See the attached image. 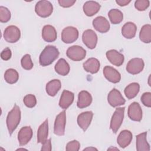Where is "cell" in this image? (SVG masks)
Segmentation results:
<instances>
[{"mask_svg": "<svg viewBox=\"0 0 151 151\" xmlns=\"http://www.w3.org/2000/svg\"><path fill=\"white\" fill-rule=\"evenodd\" d=\"M59 54V51L55 46H46L40 55V64L43 67L51 64L58 57Z\"/></svg>", "mask_w": 151, "mask_h": 151, "instance_id": "cell-1", "label": "cell"}, {"mask_svg": "<svg viewBox=\"0 0 151 151\" xmlns=\"http://www.w3.org/2000/svg\"><path fill=\"white\" fill-rule=\"evenodd\" d=\"M21 120V110L16 104L12 109L8 113L6 117V126L10 135L14 132L18 126Z\"/></svg>", "mask_w": 151, "mask_h": 151, "instance_id": "cell-2", "label": "cell"}, {"mask_svg": "<svg viewBox=\"0 0 151 151\" xmlns=\"http://www.w3.org/2000/svg\"><path fill=\"white\" fill-rule=\"evenodd\" d=\"M35 11L40 17L47 18L51 15L53 11V6L48 1H39L35 6Z\"/></svg>", "mask_w": 151, "mask_h": 151, "instance_id": "cell-3", "label": "cell"}, {"mask_svg": "<svg viewBox=\"0 0 151 151\" xmlns=\"http://www.w3.org/2000/svg\"><path fill=\"white\" fill-rule=\"evenodd\" d=\"M124 110L125 107L117 108L111 117L110 127L114 133H117L122 124L124 118Z\"/></svg>", "mask_w": 151, "mask_h": 151, "instance_id": "cell-4", "label": "cell"}, {"mask_svg": "<svg viewBox=\"0 0 151 151\" xmlns=\"http://www.w3.org/2000/svg\"><path fill=\"white\" fill-rule=\"evenodd\" d=\"M67 56L73 61L83 60L86 55V51L81 46L73 45L69 47L66 52Z\"/></svg>", "mask_w": 151, "mask_h": 151, "instance_id": "cell-5", "label": "cell"}, {"mask_svg": "<svg viewBox=\"0 0 151 151\" xmlns=\"http://www.w3.org/2000/svg\"><path fill=\"white\" fill-rule=\"evenodd\" d=\"M3 36L6 42L15 43L19 40L21 32L17 27L15 25H9L4 30Z\"/></svg>", "mask_w": 151, "mask_h": 151, "instance_id": "cell-6", "label": "cell"}, {"mask_svg": "<svg viewBox=\"0 0 151 151\" xmlns=\"http://www.w3.org/2000/svg\"><path fill=\"white\" fill-rule=\"evenodd\" d=\"M78 38V31L73 27L69 26L63 29L61 32V40L65 44H71Z\"/></svg>", "mask_w": 151, "mask_h": 151, "instance_id": "cell-7", "label": "cell"}, {"mask_svg": "<svg viewBox=\"0 0 151 151\" xmlns=\"http://www.w3.org/2000/svg\"><path fill=\"white\" fill-rule=\"evenodd\" d=\"M66 114L64 110L60 113L55 118L54 126V133L58 136H63L65 132Z\"/></svg>", "mask_w": 151, "mask_h": 151, "instance_id": "cell-8", "label": "cell"}, {"mask_svg": "<svg viewBox=\"0 0 151 151\" xmlns=\"http://www.w3.org/2000/svg\"><path fill=\"white\" fill-rule=\"evenodd\" d=\"M145 66L144 61L142 58H134L131 59L126 65V71L133 75L140 73Z\"/></svg>", "mask_w": 151, "mask_h": 151, "instance_id": "cell-9", "label": "cell"}, {"mask_svg": "<svg viewBox=\"0 0 151 151\" xmlns=\"http://www.w3.org/2000/svg\"><path fill=\"white\" fill-rule=\"evenodd\" d=\"M82 40L84 45L90 49H94L97 43V35L92 29L84 31L82 35Z\"/></svg>", "mask_w": 151, "mask_h": 151, "instance_id": "cell-10", "label": "cell"}, {"mask_svg": "<svg viewBox=\"0 0 151 151\" xmlns=\"http://www.w3.org/2000/svg\"><path fill=\"white\" fill-rule=\"evenodd\" d=\"M107 101L110 105L113 107L124 104L126 100L121 93L116 88L112 89L107 96Z\"/></svg>", "mask_w": 151, "mask_h": 151, "instance_id": "cell-11", "label": "cell"}, {"mask_svg": "<svg viewBox=\"0 0 151 151\" xmlns=\"http://www.w3.org/2000/svg\"><path fill=\"white\" fill-rule=\"evenodd\" d=\"M127 114L129 117L133 121L140 122L142 119V110L140 104L137 102H133L128 107Z\"/></svg>", "mask_w": 151, "mask_h": 151, "instance_id": "cell-12", "label": "cell"}, {"mask_svg": "<svg viewBox=\"0 0 151 151\" xmlns=\"http://www.w3.org/2000/svg\"><path fill=\"white\" fill-rule=\"evenodd\" d=\"M93 26L96 31L100 33H106L110 29L109 22L102 16L97 17L93 19Z\"/></svg>", "mask_w": 151, "mask_h": 151, "instance_id": "cell-13", "label": "cell"}, {"mask_svg": "<svg viewBox=\"0 0 151 151\" xmlns=\"http://www.w3.org/2000/svg\"><path fill=\"white\" fill-rule=\"evenodd\" d=\"M103 74L109 81L113 83H117L121 79L120 73L111 66L106 65L104 67Z\"/></svg>", "mask_w": 151, "mask_h": 151, "instance_id": "cell-14", "label": "cell"}, {"mask_svg": "<svg viewBox=\"0 0 151 151\" xmlns=\"http://www.w3.org/2000/svg\"><path fill=\"white\" fill-rule=\"evenodd\" d=\"M106 57L107 60L113 65L119 67L124 62V55L116 50H110L106 52Z\"/></svg>", "mask_w": 151, "mask_h": 151, "instance_id": "cell-15", "label": "cell"}, {"mask_svg": "<svg viewBox=\"0 0 151 151\" xmlns=\"http://www.w3.org/2000/svg\"><path fill=\"white\" fill-rule=\"evenodd\" d=\"M93 116V113L91 111L83 112L78 116L77 123L83 131H86L90 126Z\"/></svg>", "mask_w": 151, "mask_h": 151, "instance_id": "cell-16", "label": "cell"}, {"mask_svg": "<svg viewBox=\"0 0 151 151\" xmlns=\"http://www.w3.org/2000/svg\"><path fill=\"white\" fill-rule=\"evenodd\" d=\"M32 137V130L30 126L22 127L18 133V140L21 146L27 145Z\"/></svg>", "mask_w": 151, "mask_h": 151, "instance_id": "cell-17", "label": "cell"}, {"mask_svg": "<svg viewBox=\"0 0 151 151\" xmlns=\"http://www.w3.org/2000/svg\"><path fill=\"white\" fill-rule=\"evenodd\" d=\"M132 138V132L128 130H124L119 133L117 138V142L120 147L125 148L130 144Z\"/></svg>", "mask_w": 151, "mask_h": 151, "instance_id": "cell-18", "label": "cell"}, {"mask_svg": "<svg viewBox=\"0 0 151 151\" xmlns=\"http://www.w3.org/2000/svg\"><path fill=\"white\" fill-rule=\"evenodd\" d=\"M57 32L55 28L51 25H45L42 30V37L48 42H54L57 39Z\"/></svg>", "mask_w": 151, "mask_h": 151, "instance_id": "cell-19", "label": "cell"}, {"mask_svg": "<svg viewBox=\"0 0 151 151\" xmlns=\"http://www.w3.org/2000/svg\"><path fill=\"white\" fill-rule=\"evenodd\" d=\"M92 99L91 95L88 91L85 90L81 91L78 95L77 107L83 109L89 106L92 102Z\"/></svg>", "mask_w": 151, "mask_h": 151, "instance_id": "cell-20", "label": "cell"}, {"mask_svg": "<svg viewBox=\"0 0 151 151\" xmlns=\"http://www.w3.org/2000/svg\"><path fill=\"white\" fill-rule=\"evenodd\" d=\"M101 5L96 1H89L83 5V11L88 17H92L96 14L100 10Z\"/></svg>", "mask_w": 151, "mask_h": 151, "instance_id": "cell-21", "label": "cell"}, {"mask_svg": "<svg viewBox=\"0 0 151 151\" xmlns=\"http://www.w3.org/2000/svg\"><path fill=\"white\" fill-rule=\"evenodd\" d=\"M74 99V94L73 93L68 91L64 90L60 97L59 101V106L63 109H67L73 103Z\"/></svg>", "mask_w": 151, "mask_h": 151, "instance_id": "cell-22", "label": "cell"}, {"mask_svg": "<svg viewBox=\"0 0 151 151\" xmlns=\"http://www.w3.org/2000/svg\"><path fill=\"white\" fill-rule=\"evenodd\" d=\"M83 68L84 70L91 74L97 73L100 69V61L96 58H90L83 63Z\"/></svg>", "mask_w": 151, "mask_h": 151, "instance_id": "cell-23", "label": "cell"}, {"mask_svg": "<svg viewBox=\"0 0 151 151\" xmlns=\"http://www.w3.org/2000/svg\"><path fill=\"white\" fill-rule=\"evenodd\" d=\"M137 27L132 22H127L124 24L122 28V35L127 39H132L136 35Z\"/></svg>", "mask_w": 151, "mask_h": 151, "instance_id": "cell-24", "label": "cell"}, {"mask_svg": "<svg viewBox=\"0 0 151 151\" xmlns=\"http://www.w3.org/2000/svg\"><path fill=\"white\" fill-rule=\"evenodd\" d=\"M147 132H143L136 136V150L137 151H149L150 145L147 141Z\"/></svg>", "mask_w": 151, "mask_h": 151, "instance_id": "cell-25", "label": "cell"}, {"mask_svg": "<svg viewBox=\"0 0 151 151\" xmlns=\"http://www.w3.org/2000/svg\"><path fill=\"white\" fill-rule=\"evenodd\" d=\"M48 136V123L46 119L38 127L37 131V142L42 144L47 140Z\"/></svg>", "mask_w": 151, "mask_h": 151, "instance_id": "cell-26", "label": "cell"}, {"mask_svg": "<svg viewBox=\"0 0 151 151\" xmlns=\"http://www.w3.org/2000/svg\"><path fill=\"white\" fill-rule=\"evenodd\" d=\"M61 87V81L58 79H54L50 81L46 84V92L47 94L51 96H55Z\"/></svg>", "mask_w": 151, "mask_h": 151, "instance_id": "cell-27", "label": "cell"}, {"mask_svg": "<svg viewBox=\"0 0 151 151\" xmlns=\"http://www.w3.org/2000/svg\"><path fill=\"white\" fill-rule=\"evenodd\" d=\"M55 71L58 74L65 76L70 72V65L66 60L64 58H60L55 64L54 67Z\"/></svg>", "mask_w": 151, "mask_h": 151, "instance_id": "cell-28", "label": "cell"}, {"mask_svg": "<svg viewBox=\"0 0 151 151\" xmlns=\"http://www.w3.org/2000/svg\"><path fill=\"white\" fill-rule=\"evenodd\" d=\"M140 90V85L137 83H132L126 87L124 90V94L128 99L134 98Z\"/></svg>", "mask_w": 151, "mask_h": 151, "instance_id": "cell-29", "label": "cell"}, {"mask_svg": "<svg viewBox=\"0 0 151 151\" xmlns=\"http://www.w3.org/2000/svg\"><path fill=\"white\" fill-rule=\"evenodd\" d=\"M140 40L144 43L151 42V25L150 24L144 25L139 33Z\"/></svg>", "mask_w": 151, "mask_h": 151, "instance_id": "cell-30", "label": "cell"}, {"mask_svg": "<svg viewBox=\"0 0 151 151\" xmlns=\"http://www.w3.org/2000/svg\"><path fill=\"white\" fill-rule=\"evenodd\" d=\"M108 17L113 24H120L123 19V14L119 9H111L108 12Z\"/></svg>", "mask_w": 151, "mask_h": 151, "instance_id": "cell-31", "label": "cell"}, {"mask_svg": "<svg viewBox=\"0 0 151 151\" xmlns=\"http://www.w3.org/2000/svg\"><path fill=\"white\" fill-rule=\"evenodd\" d=\"M4 78L6 83L9 84H14L18 80L19 74L15 69L9 68L5 72Z\"/></svg>", "mask_w": 151, "mask_h": 151, "instance_id": "cell-32", "label": "cell"}, {"mask_svg": "<svg viewBox=\"0 0 151 151\" xmlns=\"http://www.w3.org/2000/svg\"><path fill=\"white\" fill-rule=\"evenodd\" d=\"M21 64L22 67L27 70H29L32 68L34 66V64L31 60V55L28 54H25L24 57L21 58Z\"/></svg>", "mask_w": 151, "mask_h": 151, "instance_id": "cell-33", "label": "cell"}, {"mask_svg": "<svg viewBox=\"0 0 151 151\" xmlns=\"http://www.w3.org/2000/svg\"><path fill=\"white\" fill-rule=\"evenodd\" d=\"M11 12L9 10L3 6H0V21L3 23L8 22L11 19Z\"/></svg>", "mask_w": 151, "mask_h": 151, "instance_id": "cell-34", "label": "cell"}, {"mask_svg": "<svg viewBox=\"0 0 151 151\" xmlns=\"http://www.w3.org/2000/svg\"><path fill=\"white\" fill-rule=\"evenodd\" d=\"M23 101L25 105L28 108H32L37 104V100L35 96L31 94L26 95L24 97Z\"/></svg>", "mask_w": 151, "mask_h": 151, "instance_id": "cell-35", "label": "cell"}, {"mask_svg": "<svg viewBox=\"0 0 151 151\" xmlns=\"http://www.w3.org/2000/svg\"><path fill=\"white\" fill-rule=\"evenodd\" d=\"M149 4L148 0H137L135 1L134 6L138 11H143L149 7Z\"/></svg>", "mask_w": 151, "mask_h": 151, "instance_id": "cell-36", "label": "cell"}, {"mask_svg": "<svg viewBox=\"0 0 151 151\" xmlns=\"http://www.w3.org/2000/svg\"><path fill=\"white\" fill-rule=\"evenodd\" d=\"M80 144L78 141L74 140L69 142L67 145L65 149L67 151H78L80 149Z\"/></svg>", "mask_w": 151, "mask_h": 151, "instance_id": "cell-37", "label": "cell"}, {"mask_svg": "<svg viewBox=\"0 0 151 151\" xmlns=\"http://www.w3.org/2000/svg\"><path fill=\"white\" fill-rule=\"evenodd\" d=\"M141 101L143 104L147 107H151V93H144L141 96Z\"/></svg>", "mask_w": 151, "mask_h": 151, "instance_id": "cell-38", "label": "cell"}, {"mask_svg": "<svg viewBox=\"0 0 151 151\" xmlns=\"http://www.w3.org/2000/svg\"><path fill=\"white\" fill-rule=\"evenodd\" d=\"M11 56H12V52L11 50L8 47H6L5 49H4L1 53V58L5 61L9 60L11 58Z\"/></svg>", "mask_w": 151, "mask_h": 151, "instance_id": "cell-39", "label": "cell"}, {"mask_svg": "<svg viewBox=\"0 0 151 151\" xmlns=\"http://www.w3.org/2000/svg\"><path fill=\"white\" fill-rule=\"evenodd\" d=\"M76 2V0H59L58 1L59 5L64 8L70 7L73 6Z\"/></svg>", "mask_w": 151, "mask_h": 151, "instance_id": "cell-40", "label": "cell"}, {"mask_svg": "<svg viewBox=\"0 0 151 151\" xmlns=\"http://www.w3.org/2000/svg\"><path fill=\"white\" fill-rule=\"evenodd\" d=\"M42 147L41 149V150H45V151H51L52 148H51V139H47L45 142H44L42 144Z\"/></svg>", "mask_w": 151, "mask_h": 151, "instance_id": "cell-41", "label": "cell"}, {"mask_svg": "<svg viewBox=\"0 0 151 151\" xmlns=\"http://www.w3.org/2000/svg\"><path fill=\"white\" fill-rule=\"evenodd\" d=\"M131 1H127V0H116V2L120 6H123L128 5Z\"/></svg>", "mask_w": 151, "mask_h": 151, "instance_id": "cell-42", "label": "cell"}, {"mask_svg": "<svg viewBox=\"0 0 151 151\" xmlns=\"http://www.w3.org/2000/svg\"><path fill=\"white\" fill-rule=\"evenodd\" d=\"M88 149H90V150H91V149H93V150H97V149H95V148H86V149H84V150H88Z\"/></svg>", "mask_w": 151, "mask_h": 151, "instance_id": "cell-43", "label": "cell"}]
</instances>
